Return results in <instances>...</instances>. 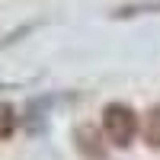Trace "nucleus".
I'll return each instance as SVG.
<instances>
[{"label":"nucleus","instance_id":"1","mask_svg":"<svg viewBox=\"0 0 160 160\" xmlns=\"http://www.w3.org/2000/svg\"><path fill=\"white\" fill-rule=\"evenodd\" d=\"M141 131V118L128 102H109L102 109V135L115 148H128Z\"/></svg>","mask_w":160,"mask_h":160},{"label":"nucleus","instance_id":"2","mask_svg":"<svg viewBox=\"0 0 160 160\" xmlns=\"http://www.w3.org/2000/svg\"><path fill=\"white\" fill-rule=\"evenodd\" d=\"M74 148H77V154H83L87 160H106L102 131L93 128V125H77L74 128Z\"/></svg>","mask_w":160,"mask_h":160},{"label":"nucleus","instance_id":"3","mask_svg":"<svg viewBox=\"0 0 160 160\" xmlns=\"http://www.w3.org/2000/svg\"><path fill=\"white\" fill-rule=\"evenodd\" d=\"M141 138L148 148L160 151V102L151 106L148 112H144V122H141Z\"/></svg>","mask_w":160,"mask_h":160},{"label":"nucleus","instance_id":"4","mask_svg":"<svg viewBox=\"0 0 160 160\" xmlns=\"http://www.w3.org/2000/svg\"><path fill=\"white\" fill-rule=\"evenodd\" d=\"M16 125H19V115H16V109H13V106H10L7 99H0V141L13 138Z\"/></svg>","mask_w":160,"mask_h":160},{"label":"nucleus","instance_id":"5","mask_svg":"<svg viewBox=\"0 0 160 160\" xmlns=\"http://www.w3.org/2000/svg\"><path fill=\"white\" fill-rule=\"evenodd\" d=\"M160 10V0H154V3H128L122 10H115L112 16L115 19H128V16H138V13H157Z\"/></svg>","mask_w":160,"mask_h":160}]
</instances>
